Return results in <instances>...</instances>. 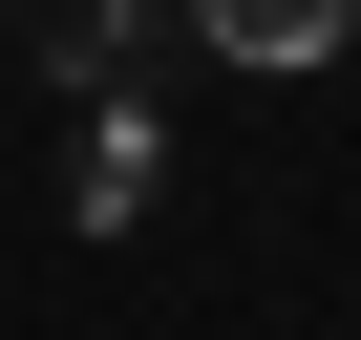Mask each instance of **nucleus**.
<instances>
[{"label": "nucleus", "mask_w": 361, "mask_h": 340, "mask_svg": "<svg viewBox=\"0 0 361 340\" xmlns=\"http://www.w3.org/2000/svg\"><path fill=\"white\" fill-rule=\"evenodd\" d=\"M149 43H192V22H170V0H43V85H85V107H106Z\"/></svg>", "instance_id": "nucleus-2"}, {"label": "nucleus", "mask_w": 361, "mask_h": 340, "mask_svg": "<svg viewBox=\"0 0 361 340\" xmlns=\"http://www.w3.org/2000/svg\"><path fill=\"white\" fill-rule=\"evenodd\" d=\"M170 22H192L213 64H340V43H361V0H170Z\"/></svg>", "instance_id": "nucleus-1"}, {"label": "nucleus", "mask_w": 361, "mask_h": 340, "mask_svg": "<svg viewBox=\"0 0 361 340\" xmlns=\"http://www.w3.org/2000/svg\"><path fill=\"white\" fill-rule=\"evenodd\" d=\"M149 192H170V128L149 107H85V234H128Z\"/></svg>", "instance_id": "nucleus-3"}]
</instances>
